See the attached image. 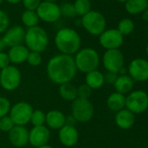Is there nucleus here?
I'll list each match as a JSON object with an SVG mask.
<instances>
[{"instance_id":"obj_39","label":"nucleus","mask_w":148,"mask_h":148,"mask_svg":"<svg viewBox=\"0 0 148 148\" xmlns=\"http://www.w3.org/2000/svg\"><path fill=\"white\" fill-rule=\"evenodd\" d=\"M77 123V121L75 120V118L72 116V115H70V116H67L65 118V125H69V126H74L75 127V124Z\"/></svg>"},{"instance_id":"obj_22","label":"nucleus","mask_w":148,"mask_h":148,"mask_svg":"<svg viewBox=\"0 0 148 148\" xmlns=\"http://www.w3.org/2000/svg\"><path fill=\"white\" fill-rule=\"evenodd\" d=\"M85 84L92 89H99L105 84L104 74L98 70H92L85 74Z\"/></svg>"},{"instance_id":"obj_18","label":"nucleus","mask_w":148,"mask_h":148,"mask_svg":"<svg viewBox=\"0 0 148 148\" xmlns=\"http://www.w3.org/2000/svg\"><path fill=\"white\" fill-rule=\"evenodd\" d=\"M66 116L59 110H51L45 114V123L49 129L59 130L65 125Z\"/></svg>"},{"instance_id":"obj_38","label":"nucleus","mask_w":148,"mask_h":148,"mask_svg":"<svg viewBox=\"0 0 148 148\" xmlns=\"http://www.w3.org/2000/svg\"><path fill=\"white\" fill-rule=\"evenodd\" d=\"M104 76H105V82L113 85L119 76V74L113 73V72H107L106 75H104Z\"/></svg>"},{"instance_id":"obj_19","label":"nucleus","mask_w":148,"mask_h":148,"mask_svg":"<svg viewBox=\"0 0 148 148\" xmlns=\"http://www.w3.org/2000/svg\"><path fill=\"white\" fill-rule=\"evenodd\" d=\"M29 52L30 50L26 48L25 45L19 44V45L10 47L7 54H8L10 63L16 65V64H21L26 62Z\"/></svg>"},{"instance_id":"obj_29","label":"nucleus","mask_w":148,"mask_h":148,"mask_svg":"<svg viewBox=\"0 0 148 148\" xmlns=\"http://www.w3.org/2000/svg\"><path fill=\"white\" fill-rule=\"evenodd\" d=\"M30 122L33 127L44 126L45 123V114L41 110H33Z\"/></svg>"},{"instance_id":"obj_37","label":"nucleus","mask_w":148,"mask_h":148,"mask_svg":"<svg viewBox=\"0 0 148 148\" xmlns=\"http://www.w3.org/2000/svg\"><path fill=\"white\" fill-rule=\"evenodd\" d=\"M9 65H10V62L8 54L3 51L0 52V70L8 67Z\"/></svg>"},{"instance_id":"obj_14","label":"nucleus","mask_w":148,"mask_h":148,"mask_svg":"<svg viewBox=\"0 0 148 148\" xmlns=\"http://www.w3.org/2000/svg\"><path fill=\"white\" fill-rule=\"evenodd\" d=\"M25 29L21 25H14L7 29L1 37L6 47H13L23 44L24 41Z\"/></svg>"},{"instance_id":"obj_48","label":"nucleus","mask_w":148,"mask_h":148,"mask_svg":"<svg viewBox=\"0 0 148 148\" xmlns=\"http://www.w3.org/2000/svg\"><path fill=\"white\" fill-rule=\"evenodd\" d=\"M147 112H148V108H147Z\"/></svg>"},{"instance_id":"obj_43","label":"nucleus","mask_w":148,"mask_h":148,"mask_svg":"<svg viewBox=\"0 0 148 148\" xmlns=\"http://www.w3.org/2000/svg\"><path fill=\"white\" fill-rule=\"evenodd\" d=\"M118 2H120V3H125L127 0H117Z\"/></svg>"},{"instance_id":"obj_2","label":"nucleus","mask_w":148,"mask_h":148,"mask_svg":"<svg viewBox=\"0 0 148 148\" xmlns=\"http://www.w3.org/2000/svg\"><path fill=\"white\" fill-rule=\"evenodd\" d=\"M54 43L61 54L72 56L81 49V36L74 29L64 27L56 32Z\"/></svg>"},{"instance_id":"obj_25","label":"nucleus","mask_w":148,"mask_h":148,"mask_svg":"<svg viewBox=\"0 0 148 148\" xmlns=\"http://www.w3.org/2000/svg\"><path fill=\"white\" fill-rule=\"evenodd\" d=\"M58 93L61 98L66 101H73L78 98V93H77V87L75 85L72 84L71 82L64 83L59 85Z\"/></svg>"},{"instance_id":"obj_40","label":"nucleus","mask_w":148,"mask_h":148,"mask_svg":"<svg viewBox=\"0 0 148 148\" xmlns=\"http://www.w3.org/2000/svg\"><path fill=\"white\" fill-rule=\"evenodd\" d=\"M5 2H7L10 4H17L19 3H21L22 0H4Z\"/></svg>"},{"instance_id":"obj_45","label":"nucleus","mask_w":148,"mask_h":148,"mask_svg":"<svg viewBox=\"0 0 148 148\" xmlns=\"http://www.w3.org/2000/svg\"><path fill=\"white\" fill-rule=\"evenodd\" d=\"M146 53H147V55L148 56V44L147 46V48H146Z\"/></svg>"},{"instance_id":"obj_46","label":"nucleus","mask_w":148,"mask_h":148,"mask_svg":"<svg viewBox=\"0 0 148 148\" xmlns=\"http://www.w3.org/2000/svg\"><path fill=\"white\" fill-rule=\"evenodd\" d=\"M4 0H0V6H1V4L3 3V2Z\"/></svg>"},{"instance_id":"obj_4","label":"nucleus","mask_w":148,"mask_h":148,"mask_svg":"<svg viewBox=\"0 0 148 148\" xmlns=\"http://www.w3.org/2000/svg\"><path fill=\"white\" fill-rule=\"evenodd\" d=\"M73 58L77 70L85 74L98 69L100 63L99 54L96 49L90 47L80 49Z\"/></svg>"},{"instance_id":"obj_17","label":"nucleus","mask_w":148,"mask_h":148,"mask_svg":"<svg viewBox=\"0 0 148 148\" xmlns=\"http://www.w3.org/2000/svg\"><path fill=\"white\" fill-rule=\"evenodd\" d=\"M79 139V134L74 126L65 125L58 130V140L65 147H74Z\"/></svg>"},{"instance_id":"obj_36","label":"nucleus","mask_w":148,"mask_h":148,"mask_svg":"<svg viewBox=\"0 0 148 148\" xmlns=\"http://www.w3.org/2000/svg\"><path fill=\"white\" fill-rule=\"evenodd\" d=\"M25 10H36L42 0H22L21 1Z\"/></svg>"},{"instance_id":"obj_47","label":"nucleus","mask_w":148,"mask_h":148,"mask_svg":"<svg viewBox=\"0 0 148 148\" xmlns=\"http://www.w3.org/2000/svg\"><path fill=\"white\" fill-rule=\"evenodd\" d=\"M147 10V12H148V7H147V10Z\"/></svg>"},{"instance_id":"obj_6","label":"nucleus","mask_w":148,"mask_h":148,"mask_svg":"<svg viewBox=\"0 0 148 148\" xmlns=\"http://www.w3.org/2000/svg\"><path fill=\"white\" fill-rule=\"evenodd\" d=\"M94 114V107L90 100L77 98L72 103V115L77 122L85 123L91 121Z\"/></svg>"},{"instance_id":"obj_31","label":"nucleus","mask_w":148,"mask_h":148,"mask_svg":"<svg viewBox=\"0 0 148 148\" xmlns=\"http://www.w3.org/2000/svg\"><path fill=\"white\" fill-rule=\"evenodd\" d=\"M43 57L41 53L38 52H34V51H30L26 62H28L29 65L32 67H38L42 63Z\"/></svg>"},{"instance_id":"obj_10","label":"nucleus","mask_w":148,"mask_h":148,"mask_svg":"<svg viewBox=\"0 0 148 148\" xmlns=\"http://www.w3.org/2000/svg\"><path fill=\"white\" fill-rule=\"evenodd\" d=\"M39 20L46 23H53L62 16L59 5L55 2L42 1L36 10Z\"/></svg>"},{"instance_id":"obj_7","label":"nucleus","mask_w":148,"mask_h":148,"mask_svg":"<svg viewBox=\"0 0 148 148\" xmlns=\"http://www.w3.org/2000/svg\"><path fill=\"white\" fill-rule=\"evenodd\" d=\"M126 108L134 114H140L148 108V95L143 90L132 91L126 97Z\"/></svg>"},{"instance_id":"obj_23","label":"nucleus","mask_w":148,"mask_h":148,"mask_svg":"<svg viewBox=\"0 0 148 148\" xmlns=\"http://www.w3.org/2000/svg\"><path fill=\"white\" fill-rule=\"evenodd\" d=\"M106 105L110 110L118 112L126 108V96L118 92H114L108 96Z\"/></svg>"},{"instance_id":"obj_35","label":"nucleus","mask_w":148,"mask_h":148,"mask_svg":"<svg viewBox=\"0 0 148 148\" xmlns=\"http://www.w3.org/2000/svg\"><path fill=\"white\" fill-rule=\"evenodd\" d=\"M10 25V17L8 14L0 9V35L3 34Z\"/></svg>"},{"instance_id":"obj_27","label":"nucleus","mask_w":148,"mask_h":148,"mask_svg":"<svg viewBox=\"0 0 148 148\" xmlns=\"http://www.w3.org/2000/svg\"><path fill=\"white\" fill-rule=\"evenodd\" d=\"M76 16L82 17L92 10V3L90 0H75L73 3Z\"/></svg>"},{"instance_id":"obj_30","label":"nucleus","mask_w":148,"mask_h":148,"mask_svg":"<svg viewBox=\"0 0 148 148\" xmlns=\"http://www.w3.org/2000/svg\"><path fill=\"white\" fill-rule=\"evenodd\" d=\"M61 16H64L65 17H74L76 16V12L74 10V6L72 3L70 2H65L59 5Z\"/></svg>"},{"instance_id":"obj_13","label":"nucleus","mask_w":148,"mask_h":148,"mask_svg":"<svg viewBox=\"0 0 148 148\" xmlns=\"http://www.w3.org/2000/svg\"><path fill=\"white\" fill-rule=\"evenodd\" d=\"M127 71L134 82H147L148 81V61L143 58L133 59L130 62Z\"/></svg>"},{"instance_id":"obj_28","label":"nucleus","mask_w":148,"mask_h":148,"mask_svg":"<svg viewBox=\"0 0 148 148\" xmlns=\"http://www.w3.org/2000/svg\"><path fill=\"white\" fill-rule=\"evenodd\" d=\"M134 23L130 18H123L120 21L117 29L125 36L130 35L134 30Z\"/></svg>"},{"instance_id":"obj_42","label":"nucleus","mask_w":148,"mask_h":148,"mask_svg":"<svg viewBox=\"0 0 148 148\" xmlns=\"http://www.w3.org/2000/svg\"><path fill=\"white\" fill-rule=\"evenodd\" d=\"M36 148H53V147L46 144V145H44V146H41V147H36Z\"/></svg>"},{"instance_id":"obj_9","label":"nucleus","mask_w":148,"mask_h":148,"mask_svg":"<svg viewBox=\"0 0 148 148\" xmlns=\"http://www.w3.org/2000/svg\"><path fill=\"white\" fill-rule=\"evenodd\" d=\"M33 108L31 104L25 101H19L11 106L9 116L15 126H25L31 121Z\"/></svg>"},{"instance_id":"obj_1","label":"nucleus","mask_w":148,"mask_h":148,"mask_svg":"<svg viewBox=\"0 0 148 148\" xmlns=\"http://www.w3.org/2000/svg\"><path fill=\"white\" fill-rule=\"evenodd\" d=\"M77 71L73 56L61 53L50 58L46 65L48 78L58 85L71 82Z\"/></svg>"},{"instance_id":"obj_16","label":"nucleus","mask_w":148,"mask_h":148,"mask_svg":"<svg viewBox=\"0 0 148 148\" xmlns=\"http://www.w3.org/2000/svg\"><path fill=\"white\" fill-rule=\"evenodd\" d=\"M8 138L15 147H24L29 143V131L24 126H14L8 133Z\"/></svg>"},{"instance_id":"obj_5","label":"nucleus","mask_w":148,"mask_h":148,"mask_svg":"<svg viewBox=\"0 0 148 148\" xmlns=\"http://www.w3.org/2000/svg\"><path fill=\"white\" fill-rule=\"evenodd\" d=\"M80 22L86 32L94 36H99L106 28V19L98 10H90L80 18Z\"/></svg>"},{"instance_id":"obj_20","label":"nucleus","mask_w":148,"mask_h":148,"mask_svg":"<svg viewBox=\"0 0 148 148\" xmlns=\"http://www.w3.org/2000/svg\"><path fill=\"white\" fill-rule=\"evenodd\" d=\"M115 123L121 129H130L135 123V115L128 109L123 108L117 112L115 115Z\"/></svg>"},{"instance_id":"obj_11","label":"nucleus","mask_w":148,"mask_h":148,"mask_svg":"<svg viewBox=\"0 0 148 148\" xmlns=\"http://www.w3.org/2000/svg\"><path fill=\"white\" fill-rule=\"evenodd\" d=\"M103 66L107 72L119 74L120 70L124 67L125 58L123 53L118 49L106 50L102 57Z\"/></svg>"},{"instance_id":"obj_33","label":"nucleus","mask_w":148,"mask_h":148,"mask_svg":"<svg viewBox=\"0 0 148 148\" xmlns=\"http://www.w3.org/2000/svg\"><path fill=\"white\" fill-rule=\"evenodd\" d=\"M14 126H15V124L13 123V121L10 119V117L9 116V114L0 118V130L1 131L9 133L13 128Z\"/></svg>"},{"instance_id":"obj_32","label":"nucleus","mask_w":148,"mask_h":148,"mask_svg":"<svg viewBox=\"0 0 148 148\" xmlns=\"http://www.w3.org/2000/svg\"><path fill=\"white\" fill-rule=\"evenodd\" d=\"M77 93H78V98L89 100L90 97L92 96V89L89 86H87L85 83H84V84L79 85L77 88Z\"/></svg>"},{"instance_id":"obj_15","label":"nucleus","mask_w":148,"mask_h":148,"mask_svg":"<svg viewBox=\"0 0 148 148\" xmlns=\"http://www.w3.org/2000/svg\"><path fill=\"white\" fill-rule=\"evenodd\" d=\"M50 129L44 125L33 127L29 132V143L35 148L46 145L50 140Z\"/></svg>"},{"instance_id":"obj_26","label":"nucleus","mask_w":148,"mask_h":148,"mask_svg":"<svg viewBox=\"0 0 148 148\" xmlns=\"http://www.w3.org/2000/svg\"><path fill=\"white\" fill-rule=\"evenodd\" d=\"M21 21L24 26H25L27 29L35 27L38 25L39 18L36 12V10H25L22 15H21Z\"/></svg>"},{"instance_id":"obj_21","label":"nucleus","mask_w":148,"mask_h":148,"mask_svg":"<svg viewBox=\"0 0 148 148\" xmlns=\"http://www.w3.org/2000/svg\"><path fill=\"white\" fill-rule=\"evenodd\" d=\"M133 85H134V81L128 75H119L115 83L113 84L116 92L122 94L124 95L132 92L133 88Z\"/></svg>"},{"instance_id":"obj_41","label":"nucleus","mask_w":148,"mask_h":148,"mask_svg":"<svg viewBox=\"0 0 148 148\" xmlns=\"http://www.w3.org/2000/svg\"><path fill=\"white\" fill-rule=\"evenodd\" d=\"M5 44H4V42H3V40H2V38H0V52H2V51H3V49H5Z\"/></svg>"},{"instance_id":"obj_34","label":"nucleus","mask_w":148,"mask_h":148,"mask_svg":"<svg viewBox=\"0 0 148 148\" xmlns=\"http://www.w3.org/2000/svg\"><path fill=\"white\" fill-rule=\"evenodd\" d=\"M11 105L10 101L3 96H0V118L9 114Z\"/></svg>"},{"instance_id":"obj_3","label":"nucleus","mask_w":148,"mask_h":148,"mask_svg":"<svg viewBox=\"0 0 148 148\" xmlns=\"http://www.w3.org/2000/svg\"><path fill=\"white\" fill-rule=\"evenodd\" d=\"M24 42L30 51L42 53L48 48L50 38L47 31L44 28L37 25L25 30Z\"/></svg>"},{"instance_id":"obj_12","label":"nucleus","mask_w":148,"mask_h":148,"mask_svg":"<svg viewBox=\"0 0 148 148\" xmlns=\"http://www.w3.org/2000/svg\"><path fill=\"white\" fill-rule=\"evenodd\" d=\"M99 44L106 50L118 49L124 42V36L117 29H105L99 36Z\"/></svg>"},{"instance_id":"obj_8","label":"nucleus","mask_w":148,"mask_h":148,"mask_svg":"<svg viewBox=\"0 0 148 148\" xmlns=\"http://www.w3.org/2000/svg\"><path fill=\"white\" fill-rule=\"evenodd\" d=\"M21 72L14 65H9L0 70V86L7 91L17 89L21 83Z\"/></svg>"},{"instance_id":"obj_44","label":"nucleus","mask_w":148,"mask_h":148,"mask_svg":"<svg viewBox=\"0 0 148 148\" xmlns=\"http://www.w3.org/2000/svg\"><path fill=\"white\" fill-rule=\"evenodd\" d=\"M42 1H47V2H55V3H57V1H58V0H42Z\"/></svg>"},{"instance_id":"obj_24","label":"nucleus","mask_w":148,"mask_h":148,"mask_svg":"<svg viewBox=\"0 0 148 148\" xmlns=\"http://www.w3.org/2000/svg\"><path fill=\"white\" fill-rule=\"evenodd\" d=\"M148 7V0H127L125 3L126 10L131 15L143 13Z\"/></svg>"}]
</instances>
